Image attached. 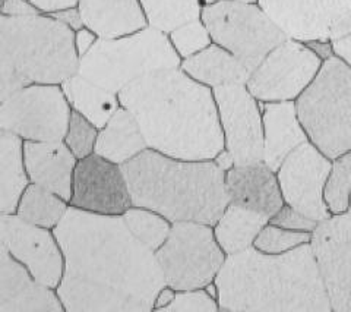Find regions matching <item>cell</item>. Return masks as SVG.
<instances>
[{
	"label": "cell",
	"mask_w": 351,
	"mask_h": 312,
	"mask_svg": "<svg viewBox=\"0 0 351 312\" xmlns=\"http://www.w3.org/2000/svg\"><path fill=\"white\" fill-rule=\"evenodd\" d=\"M64 273L56 289L66 312H151L166 280L156 252L122 216L69 207L53 229Z\"/></svg>",
	"instance_id": "1"
},
{
	"label": "cell",
	"mask_w": 351,
	"mask_h": 312,
	"mask_svg": "<svg viewBox=\"0 0 351 312\" xmlns=\"http://www.w3.org/2000/svg\"><path fill=\"white\" fill-rule=\"evenodd\" d=\"M148 147L180 160H214L224 150L213 88L182 68L151 72L119 93Z\"/></svg>",
	"instance_id": "2"
},
{
	"label": "cell",
	"mask_w": 351,
	"mask_h": 312,
	"mask_svg": "<svg viewBox=\"0 0 351 312\" xmlns=\"http://www.w3.org/2000/svg\"><path fill=\"white\" fill-rule=\"evenodd\" d=\"M214 283L219 311H332L311 242L282 254L252 247L227 255Z\"/></svg>",
	"instance_id": "3"
},
{
	"label": "cell",
	"mask_w": 351,
	"mask_h": 312,
	"mask_svg": "<svg viewBox=\"0 0 351 312\" xmlns=\"http://www.w3.org/2000/svg\"><path fill=\"white\" fill-rule=\"evenodd\" d=\"M132 203L174 221L215 226L230 204L215 160H180L152 148L122 164Z\"/></svg>",
	"instance_id": "4"
},
{
	"label": "cell",
	"mask_w": 351,
	"mask_h": 312,
	"mask_svg": "<svg viewBox=\"0 0 351 312\" xmlns=\"http://www.w3.org/2000/svg\"><path fill=\"white\" fill-rule=\"evenodd\" d=\"M75 31L49 14L0 18V100L36 84L62 85L80 72Z\"/></svg>",
	"instance_id": "5"
},
{
	"label": "cell",
	"mask_w": 351,
	"mask_h": 312,
	"mask_svg": "<svg viewBox=\"0 0 351 312\" xmlns=\"http://www.w3.org/2000/svg\"><path fill=\"white\" fill-rule=\"evenodd\" d=\"M167 32L151 25L117 38H98L81 58L80 75L113 93L151 72L180 68Z\"/></svg>",
	"instance_id": "6"
},
{
	"label": "cell",
	"mask_w": 351,
	"mask_h": 312,
	"mask_svg": "<svg viewBox=\"0 0 351 312\" xmlns=\"http://www.w3.org/2000/svg\"><path fill=\"white\" fill-rule=\"evenodd\" d=\"M295 107L309 141L328 159L351 150V66L343 59L334 54L324 60Z\"/></svg>",
	"instance_id": "7"
},
{
	"label": "cell",
	"mask_w": 351,
	"mask_h": 312,
	"mask_svg": "<svg viewBox=\"0 0 351 312\" xmlns=\"http://www.w3.org/2000/svg\"><path fill=\"white\" fill-rule=\"evenodd\" d=\"M201 19L213 43L224 47L254 72L269 52L287 40L259 3L219 0L202 8Z\"/></svg>",
	"instance_id": "8"
},
{
	"label": "cell",
	"mask_w": 351,
	"mask_h": 312,
	"mask_svg": "<svg viewBox=\"0 0 351 312\" xmlns=\"http://www.w3.org/2000/svg\"><path fill=\"white\" fill-rule=\"evenodd\" d=\"M156 257L166 286L174 291L202 289L215 282L227 254L219 247L214 226L174 221Z\"/></svg>",
	"instance_id": "9"
},
{
	"label": "cell",
	"mask_w": 351,
	"mask_h": 312,
	"mask_svg": "<svg viewBox=\"0 0 351 312\" xmlns=\"http://www.w3.org/2000/svg\"><path fill=\"white\" fill-rule=\"evenodd\" d=\"M71 115L62 85H29L0 100V129L24 141H63Z\"/></svg>",
	"instance_id": "10"
},
{
	"label": "cell",
	"mask_w": 351,
	"mask_h": 312,
	"mask_svg": "<svg viewBox=\"0 0 351 312\" xmlns=\"http://www.w3.org/2000/svg\"><path fill=\"white\" fill-rule=\"evenodd\" d=\"M324 59L306 43L287 38L252 72L246 87L261 103L295 102L312 84Z\"/></svg>",
	"instance_id": "11"
},
{
	"label": "cell",
	"mask_w": 351,
	"mask_h": 312,
	"mask_svg": "<svg viewBox=\"0 0 351 312\" xmlns=\"http://www.w3.org/2000/svg\"><path fill=\"white\" fill-rule=\"evenodd\" d=\"M258 3L293 40L332 43L351 32V0H258Z\"/></svg>",
	"instance_id": "12"
},
{
	"label": "cell",
	"mask_w": 351,
	"mask_h": 312,
	"mask_svg": "<svg viewBox=\"0 0 351 312\" xmlns=\"http://www.w3.org/2000/svg\"><path fill=\"white\" fill-rule=\"evenodd\" d=\"M224 150L234 164L263 161V120L261 102L245 84L214 88Z\"/></svg>",
	"instance_id": "13"
},
{
	"label": "cell",
	"mask_w": 351,
	"mask_h": 312,
	"mask_svg": "<svg viewBox=\"0 0 351 312\" xmlns=\"http://www.w3.org/2000/svg\"><path fill=\"white\" fill-rule=\"evenodd\" d=\"M332 160L311 141L302 144L277 170L284 203L316 221L332 216L325 199V188Z\"/></svg>",
	"instance_id": "14"
},
{
	"label": "cell",
	"mask_w": 351,
	"mask_h": 312,
	"mask_svg": "<svg viewBox=\"0 0 351 312\" xmlns=\"http://www.w3.org/2000/svg\"><path fill=\"white\" fill-rule=\"evenodd\" d=\"M0 242L37 280L58 289L64 273V255L54 232L21 219L0 214Z\"/></svg>",
	"instance_id": "15"
},
{
	"label": "cell",
	"mask_w": 351,
	"mask_h": 312,
	"mask_svg": "<svg viewBox=\"0 0 351 312\" xmlns=\"http://www.w3.org/2000/svg\"><path fill=\"white\" fill-rule=\"evenodd\" d=\"M312 249L335 312H351V213L332 214L312 233Z\"/></svg>",
	"instance_id": "16"
},
{
	"label": "cell",
	"mask_w": 351,
	"mask_h": 312,
	"mask_svg": "<svg viewBox=\"0 0 351 312\" xmlns=\"http://www.w3.org/2000/svg\"><path fill=\"white\" fill-rule=\"evenodd\" d=\"M69 204L90 213L123 216L134 203L122 166L95 153L78 160Z\"/></svg>",
	"instance_id": "17"
},
{
	"label": "cell",
	"mask_w": 351,
	"mask_h": 312,
	"mask_svg": "<svg viewBox=\"0 0 351 312\" xmlns=\"http://www.w3.org/2000/svg\"><path fill=\"white\" fill-rule=\"evenodd\" d=\"M56 289L40 283L0 247V312H64Z\"/></svg>",
	"instance_id": "18"
},
{
	"label": "cell",
	"mask_w": 351,
	"mask_h": 312,
	"mask_svg": "<svg viewBox=\"0 0 351 312\" xmlns=\"http://www.w3.org/2000/svg\"><path fill=\"white\" fill-rule=\"evenodd\" d=\"M226 189L230 203L255 210L269 219L285 204L277 172L263 161L230 167L226 172Z\"/></svg>",
	"instance_id": "19"
},
{
	"label": "cell",
	"mask_w": 351,
	"mask_h": 312,
	"mask_svg": "<svg viewBox=\"0 0 351 312\" xmlns=\"http://www.w3.org/2000/svg\"><path fill=\"white\" fill-rule=\"evenodd\" d=\"M24 154L31 183L46 188L69 203L78 159L64 141H25Z\"/></svg>",
	"instance_id": "20"
},
{
	"label": "cell",
	"mask_w": 351,
	"mask_h": 312,
	"mask_svg": "<svg viewBox=\"0 0 351 312\" xmlns=\"http://www.w3.org/2000/svg\"><path fill=\"white\" fill-rule=\"evenodd\" d=\"M263 120V163L278 170L282 161L309 141L295 102L261 103Z\"/></svg>",
	"instance_id": "21"
},
{
	"label": "cell",
	"mask_w": 351,
	"mask_h": 312,
	"mask_svg": "<svg viewBox=\"0 0 351 312\" xmlns=\"http://www.w3.org/2000/svg\"><path fill=\"white\" fill-rule=\"evenodd\" d=\"M84 25L98 38H117L148 27L139 0H80Z\"/></svg>",
	"instance_id": "22"
},
{
	"label": "cell",
	"mask_w": 351,
	"mask_h": 312,
	"mask_svg": "<svg viewBox=\"0 0 351 312\" xmlns=\"http://www.w3.org/2000/svg\"><path fill=\"white\" fill-rule=\"evenodd\" d=\"M147 148L149 147L136 118L126 107L120 106L107 125L98 129L94 153L122 166Z\"/></svg>",
	"instance_id": "23"
},
{
	"label": "cell",
	"mask_w": 351,
	"mask_h": 312,
	"mask_svg": "<svg viewBox=\"0 0 351 312\" xmlns=\"http://www.w3.org/2000/svg\"><path fill=\"white\" fill-rule=\"evenodd\" d=\"M180 68L195 81L210 88L247 84L252 72L234 54L213 43L202 52L183 59Z\"/></svg>",
	"instance_id": "24"
},
{
	"label": "cell",
	"mask_w": 351,
	"mask_h": 312,
	"mask_svg": "<svg viewBox=\"0 0 351 312\" xmlns=\"http://www.w3.org/2000/svg\"><path fill=\"white\" fill-rule=\"evenodd\" d=\"M24 140L0 129V213L14 214L31 183L25 166Z\"/></svg>",
	"instance_id": "25"
},
{
	"label": "cell",
	"mask_w": 351,
	"mask_h": 312,
	"mask_svg": "<svg viewBox=\"0 0 351 312\" xmlns=\"http://www.w3.org/2000/svg\"><path fill=\"white\" fill-rule=\"evenodd\" d=\"M62 90L72 110L78 111L98 129L104 128L122 106L117 93L94 84L80 74L66 80L62 84Z\"/></svg>",
	"instance_id": "26"
},
{
	"label": "cell",
	"mask_w": 351,
	"mask_h": 312,
	"mask_svg": "<svg viewBox=\"0 0 351 312\" xmlns=\"http://www.w3.org/2000/svg\"><path fill=\"white\" fill-rule=\"evenodd\" d=\"M269 220L268 216L255 210L230 203L215 223L214 233L223 251L233 255L254 247L255 239Z\"/></svg>",
	"instance_id": "27"
},
{
	"label": "cell",
	"mask_w": 351,
	"mask_h": 312,
	"mask_svg": "<svg viewBox=\"0 0 351 312\" xmlns=\"http://www.w3.org/2000/svg\"><path fill=\"white\" fill-rule=\"evenodd\" d=\"M69 207L71 204L58 194L29 183L19 199L16 214L32 225L53 230L68 213Z\"/></svg>",
	"instance_id": "28"
},
{
	"label": "cell",
	"mask_w": 351,
	"mask_h": 312,
	"mask_svg": "<svg viewBox=\"0 0 351 312\" xmlns=\"http://www.w3.org/2000/svg\"><path fill=\"white\" fill-rule=\"evenodd\" d=\"M148 24L164 32L173 31L192 19L201 18L204 0H139Z\"/></svg>",
	"instance_id": "29"
},
{
	"label": "cell",
	"mask_w": 351,
	"mask_h": 312,
	"mask_svg": "<svg viewBox=\"0 0 351 312\" xmlns=\"http://www.w3.org/2000/svg\"><path fill=\"white\" fill-rule=\"evenodd\" d=\"M126 226L139 242L151 251H158L167 241L173 223L156 211L132 205L122 216Z\"/></svg>",
	"instance_id": "30"
},
{
	"label": "cell",
	"mask_w": 351,
	"mask_h": 312,
	"mask_svg": "<svg viewBox=\"0 0 351 312\" xmlns=\"http://www.w3.org/2000/svg\"><path fill=\"white\" fill-rule=\"evenodd\" d=\"M351 197V150L332 160V169L325 188V199L332 214L348 211Z\"/></svg>",
	"instance_id": "31"
},
{
	"label": "cell",
	"mask_w": 351,
	"mask_h": 312,
	"mask_svg": "<svg viewBox=\"0 0 351 312\" xmlns=\"http://www.w3.org/2000/svg\"><path fill=\"white\" fill-rule=\"evenodd\" d=\"M169 37L174 50L178 52L182 60L202 52L213 44L210 31H208L201 18L184 22V24L170 31Z\"/></svg>",
	"instance_id": "32"
},
{
	"label": "cell",
	"mask_w": 351,
	"mask_h": 312,
	"mask_svg": "<svg viewBox=\"0 0 351 312\" xmlns=\"http://www.w3.org/2000/svg\"><path fill=\"white\" fill-rule=\"evenodd\" d=\"M312 241L311 232H298L280 227L277 225H268L261 230L254 242V247L267 254H282L294 248H299Z\"/></svg>",
	"instance_id": "33"
},
{
	"label": "cell",
	"mask_w": 351,
	"mask_h": 312,
	"mask_svg": "<svg viewBox=\"0 0 351 312\" xmlns=\"http://www.w3.org/2000/svg\"><path fill=\"white\" fill-rule=\"evenodd\" d=\"M98 137V128H95L90 120L84 118L78 111L72 110L68 132H66L64 144L69 147L78 160L94 154Z\"/></svg>",
	"instance_id": "34"
},
{
	"label": "cell",
	"mask_w": 351,
	"mask_h": 312,
	"mask_svg": "<svg viewBox=\"0 0 351 312\" xmlns=\"http://www.w3.org/2000/svg\"><path fill=\"white\" fill-rule=\"evenodd\" d=\"M162 311L169 312H217L218 299L208 293L205 287L191 291H176L171 302Z\"/></svg>",
	"instance_id": "35"
},
{
	"label": "cell",
	"mask_w": 351,
	"mask_h": 312,
	"mask_svg": "<svg viewBox=\"0 0 351 312\" xmlns=\"http://www.w3.org/2000/svg\"><path fill=\"white\" fill-rule=\"evenodd\" d=\"M269 223L289 230L311 232V233H313V230L317 227V225H319V221L311 219L309 216L303 214L302 211L295 210L287 204H284L278 213L271 217Z\"/></svg>",
	"instance_id": "36"
},
{
	"label": "cell",
	"mask_w": 351,
	"mask_h": 312,
	"mask_svg": "<svg viewBox=\"0 0 351 312\" xmlns=\"http://www.w3.org/2000/svg\"><path fill=\"white\" fill-rule=\"evenodd\" d=\"M41 14L28 0H2V15L6 16H28Z\"/></svg>",
	"instance_id": "37"
},
{
	"label": "cell",
	"mask_w": 351,
	"mask_h": 312,
	"mask_svg": "<svg viewBox=\"0 0 351 312\" xmlns=\"http://www.w3.org/2000/svg\"><path fill=\"white\" fill-rule=\"evenodd\" d=\"M53 18L59 19L60 22H63L64 25H68L69 28H72L73 31H78L81 28H84V19L81 15V10L78 9V6L73 8H68V9H62L58 10V12L50 14Z\"/></svg>",
	"instance_id": "38"
},
{
	"label": "cell",
	"mask_w": 351,
	"mask_h": 312,
	"mask_svg": "<svg viewBox=\"0 0 351 312\" xmlns=\"http://www.w3.org/2000/svg\"><path fill=\"white\" fill-rule=\"evenodd\" d=\"M29 3L34 5L41 14H54L58 10L78 6L80 0H28Z\"/></svg>",
	"instance_id": "39"
},
{
	"label": "cell",
	"mask_w": 351,
	"mask_h": 312,
	"mask_svg": "<svg viewBox=\"0 0 351 312\" xmlns=\"http://www.w3.org/2000/svg\"><path fill=\"white\" fill-rule=\"evenodd\" d=\"M97 40H98L97 34L95 32H93L90 28L84 27L78 31H75V44H76V50H78L80 58H82V56H85L94 47Z\"/></svg>",
	"instance_id": "40"
},
{
	"label": "cell",
	"mask_w": 351,
	"mask_h": 312,
	"mask_svg": "<svg viewBox=\"0 0 351 312\" xmlns=\"http://www.w3.org/2000/svg\"><path fill=\"white\" fill-rule=\"evenodd\" d=\"M334 54L351 66V32L343 38L332 41Z\"/></svg>",
	"instance_id": "41"
},
{
	"label": "cell",
	"mask_w": 351,
	"mask_h": 312,
	"mask_svg": "<svg viewBox=\"0 0 351 312\" xmlns=\"http://www.w3.org/2000/svg\"><path fill=\"white\" fill-rule=\"evenodd\" d=\"M316 54H319L324 60L329 59L331 56H334V49H332V43L331 41H311L306 43Z\"/></svg>",
	"instance_id": "42"
},
{
	"label": "cell",
	"mask_w": 351,
	"mask_h": 312,
	"mask_svg": "<svg viewBox=\"0 0 351 312\" xmlns=\"http://www.w3.org/2000/svg\"><path fill=\"white\" fill-rule=\"evenodd\" d=\"M176 295V291L169 286H164L161 289V292L158 293L157 299H156V307H154V311H162L164 308H166Z\"/></svg>",
	"instance_id": "43"
},
{
	"label": "cell",
	"mask_w": 351,
	"mask_h": 312,
	"mask_svg": "<svg viewBox=\"0 0 351 312\" xmlns=\"http://www.w3.org/2000/svg\"><path fill=\"white\" fill-rule=\"evenodd\" d=\"M205 5L206 3H214V2H219V0H204ZM240 2H247V3H258V0H240Z\"/></svg>",
	"instance_id": "44"
},
{
	"label": "cell",
	"mask_w": 351,
	"mask_h": 312,
	"mask_svg": "<svg viewBox=\"0 0 351 312\" xmlns=\"http://www.w3.org/2000/svg\"><path fill=\"white\" fill-rule=\"evenodd\" d=\"M348 211L351 213V197H350V205H348Z\"/></svg>",
	"instance_id": "45"
}]
</instances>
